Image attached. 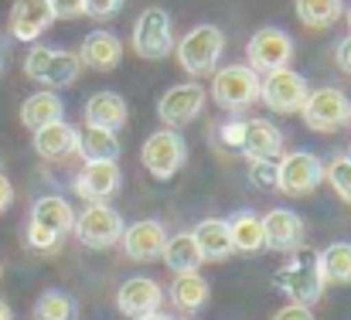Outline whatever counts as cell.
I'll return each mask as SVG.
<instances>
[{
  "mask_svg": "<svg viewBox=\"0 0 351 320\" xmlns=\"http://www.w3.org/2000/svg\"><path fill=\"white\" fill-rule=\"evenodd\" d=\"M290 259L273 273V290H280L283 297H290V304H317L324 297V273H321V256L317 249H311L307 242L297 245L293 252H287Z\"/></svg>",
  "mask_w": 351,
  "mask_h": 320,
  "instance_id": "cell-1",
  "label": "cell"
},
{
  "mask_svg": "<svg viewBox=\"0 0 351 320\" xmlns=\"http://www.w3.org/2000/svg\"><path fill=\"white\" fill-rule=\"evenodd\" d=\"M75 212L62 195H45L31 205V218L24 228V238L34 252H55L62 245V238L72 232Z\"/></svg>",
  "mask_w": 351,
  "mask_h": 320,
  "instance_id": "cell-2",
  "label": "cell"
},
{
  "mask_svg": "<svg viewBox=\"0 0 351 320\" xmlns=\"http://www.w3.org/2000/svg\"><path fill=\"white\" fill-rule=\"evenodd\" d=\"M222 51H226V34L215 24H198V27H191L174 45V58H178V65L188 75H208V72H215Z\"/></svg>",
  "mask_w": 351,
  "mask_h": 320,
  "instance_id": "cell-3",
  "label": "cell"
},
{
  "mask_svg": "<svg viewBox=\"0 0 351 320\" xmlns=\"http://www.w3.org/2000/svg\"><path fill=\"white\" fill-rule=\"evenodd\" d=\"M82 62L75 51H58V48H31L24 58V75L31 82H41L45 89H65L79 79Z\"/></svg>",
  "mask_w": 351,
  "mask_h": 320,
  "instance_id": "cell-4",
  "label": "cell"
},
{
  "mask_svg": "<svg viewBox=\"0 0 351 320\" xmlns=\"http://www.w3.org/2000/svg\"><path fill=\"white\" fill-rule=\"evenodd\" d=\"M140 160H143L147 174H154L157 181H171V177L184 167L188 147H184V140H181L178 130H167V126H164V130H157V133H150V136L143 140Z\"/></svg>",
  "mask_w": 351,
  "mask_h": 320,
  "instance_id": "cell-5",
  "label": "cell"
},
{
  "mask_svg": "<svg viewBox=\"0 0 351 320\" xmlns=\"http://www.w3.org/2000/svg\"><path fill=\"white\" fill-rule=\"evenodd\" d=\"M300 116H304L307 130H314V133H335L345 123H351V103L341 89L321 86V89L307 93V99L300 106Z\"/></svg>",
  "mask_w": 351,
  "mask_h": 320,
  "instance_id": "cell-6",
  "label": "cell"
},
{
  "mask_svg": "<svg viewBox=\"0 0 351 320\" xmlns=\"http://www.w3.org/2000/svg\"><path fill=\"white\" fill-rule=\"evenodd\" d=\"M259 82L263 75H256L249 65H226L212 79V99L229 112L249 109L252 103H259Z\"/></svg>",
  "mask_w": 351,
  "mask_h": 320,
  "instance_id": "cell-7",
  "label": "cell"
},
{
  "mask_svg": "<svg viewBox=\"0 0 351 320\" xmlns=\"http://www.w3.org/2000/svg\"><path fill=\"white\" fill-rule=\"evenodd\" d=\"M75 238L86 245V249H113L123 235V218L117 208H110L106 201H96V205H86L82 212H75V225H72Z\"/></svg>",
  "mask_w": 351,
  "mask_h": 320,
  "instance_id": "cell-8",
  "label": "cell"
},
{
  "mask_svg": "<svg viewBox=\"0 0 351 320\" xmlns=\"http://www.w3.org/2000/svg\"><path fill=\"white\" fill-rule=\"evenodd\" d=\"M245 65L256 72V75H269L276 69H290V58H293V38L283 31V27H259L249 45H245Z\"/></svg>",
  "mask_w": 351,
  "mask_h": 320,
  "instance_id": "cell-9",
  "label": "cell"
},
{
  "mask_svg": "<svg viewBox=\"0 0 351 320\" xmlns=\"http://www.w3.org/2000/svg\"><path fill=\"white\" fill-rule=\"evenodd\" d=\"M171 14L164 7H147L136 24H133V51L140 58H164L174 51V27H171Z\"/></svg>",
  "mask_w": 351,
  "mask_h": 320,
  "instance_id": "cell-10",
  "label": "cell"
},
{
  "mask_svg": "<svg viewBox=\"0 0 351 320\" xmlns=\"http://www.w3.org/2000/svg\"><path fill=\"white\" fill-rule=\"evenodd\" d=\"M280 181L276 191L290 195V198H307L321 181H324V164L307 153V150H293V153H280Z\"/></svg>",
  "mask_w": 351,
  "mask_h": 320,
  "instance_id": "cell-11",
  "label": "cell"
},
{
  "mask_svg": "<svg viewBox=\"0 0 351 320\" xmlns=\"http://www.w3.org/2000/svg\"><path fill=\"white\" fill-rule=\"evenodd\" d=\"M307 93H311L307 79L300 72H293V69H276V72L263 75V82H259V99L266 103V109L283 112V116L300 112Z\"/></svg>",
  "mask_w": 351,
  "mask_h": 320,
  "instance_id": "cell-12",
  "label": "cell"
},
{
  "mask_svg": "<svg viewBox=\"0 0 351 320\" xmlns=\"http://www.w3.org/2000/svg\"><path fill=\"white\" fill-rule=\"evenodd\" d=\"M205 99H208V96H205V89H202L198 82L174 86V89H167V93L160 96L157 116H160V123H164L167 130H181V126H188V123H195V119L202 116Z\"/></svg>",
  "mask_w": 351,
  "mask_h": 320,
  "instance_id": "cell-13",
  "label": "cell"
},
{
  "mask_svg": "<svg viewBox=\"0 0 351 320\" xmlns=\"http://www.w3.org/2000/svg\"><path fill=\"white\" fill-rule=\"evenodd\" d=\"M164 242H167V228L154 218H143V221H133L130 228H123L117 245L133 262H154V259H160Z\"/></svg>",
  "mask_w": 351,
  "mask_h": 320,
  "instance_id": "cell-14",
  "label": "cell"
},
{
  "mask_svg": "<svg viewBox=\"0 0 351 320\" xmlns=\"http://www.w3.org/2000/svg\"><path fill=\"white\" fill-rule=\"evenodd\" d=\"M55 24V14L48 7V0H14L10 3V14H7V27L17 41L31 45L38 41L48 27Z\"/></svg>",
  "mask_w": 351,
  "mask_h": 320,
  "instance_id": "cell-15",
  "label": "cell"
},
{
  "mask_svg": "<svg viewBox=\"0 0 351 320\" xmlns=\"http://www.w3.org/2000/svg\"><path fill=\"white\" fill-rule=\"evenodd\" d=\"M119 188V164L117 160H86L75 174V195L89 205L113 198Z\"/></svg>",
  "mask_w": 351,
  "mask_h": 320,
  "instance_id": "cell-16",
  "label": "cell"
},
{
  "mask_svg": "<svg viewBox=\"0 0 351 320\" xmlns=\"http://www.w3.org/2000/svg\"><path fill=\"white\" fill-rule=\"evenodd\" d=\"M304 221L300 214L290 212V208H273V212L263 218V249H273V252H293L297 245H304Z\"/></svg>",
  "mask_w": 351,
  "mask_h": 320,
  "instance_id": "cell-17",
  "label": "cell"
},
{
  "mask_svg": "<svg viewBox=\"0 0 351 320\" xmlns=\"http://www.w3.org/2000/svg\"><path fill=\"white\" fill-rule=\"evenodd\" d=\"M239 153H245V160H276L283 153V133L276 123L256 116V119H245V130H242V147Z\"/></svg>",
  "mask_w": 351,
  "mask_h": 320,
  "instance_id": "cell-18",
  "label": "cell"
},
{
  "mask_svg": "<svg viewBox=\"0 0 351 320\" xmlns=\"http://www.w3.org/2000/svg\"><path fill=\"white\" fill-rule=\"evenodd\" d=\"M79 62L86 65V69H93V72H113L119 62H123V41H119L113 31H103V27H96V31H89L86 38H82V45H79Z\"/></svg>",
  "mask_w": 351,
  "mask_h": 320,
  "instance_id": "cell-19",
  "label": "cell"
},
{
  "mask_svg": "<svg viewBox=\"0 0 351 320\" xmlns=\"http://www.w3.org/2000/svg\"><path fill=\"white\" fill-rule=\"evenodd\" d=\"M160 300H164L160 283L157 280H147V276H133V280H126L117 290V307H119V314H126V317L157 314L160 310Z\"/></svg>",
  "mask_w": 351,
  "mask_h": 320,
  "instance_id": "cell-20",
  "label": "cell"
},
{
  "mask_svg": "<svg viewBox=\"0 0 351 320\" xmlns=\"http://www.w3.org/2000/svg\"><path fill=\"white\" fill-rule=\"evenodd\" d=\"M31 147H34V153H38L41 160H62V157H69V153L79 150V126H72V123H65V119L48 123V126L34 130Z\"/></svg>",
  "mask_w": 351,
  "mask_h": 320,
  "instance_id": "cell-21",
  "label": "cell"
},
{
  "mask_svg": "<svg viewBox=\"0 0 351 320\" xmlns=\"http://www.w3.org/2000/svg\"><path fill=\"white\" fill-rule=\"evenodd\" d=\"M126 116H130L126 99L119 93H96V96H89V103L82 109V119L89 130H110V133L126 126Z\"/></svg>",
  "mask_w": 351,
  "mask_h": 320,
  "instance_id": "cell-22",
  "label": "cell"
},
{
  "mask_svg": "<svg viewBox=\"0 0 351 320\" xmlns=\"http://www.w3.org/2000/svg\"><path fill=\"white\" fill-rule=\"evenodd\" d=\"M191 235H195L202 256L212 259V262H222V259H229L235 252L232 249V228H229L226 218H205V221H198V225L191 228Z\"/></svg>",
  "mask_w": 351,
  "mask_h": 320,
  "instance_id": "cell-23",
  "label": "cell"
},
{
  "mask_svg": "<svg viewBox=\"0 0 351 320\" xmlns=\"http://www.w3.org/2000/svg\"><path fill=\"white\" fill-rule=\"evenodd\" d=\"M160 259L167 262V269H171L174 276H178V273H198V269H202V262H205V256H202V249H198V242H195V235H191V232L167 235Z\"/></svg>",
  "mask_w": 351,
  "mask_h": 320,
  "instance_id": "cell-24",
  "label": "cell"
},
{
  "mask_svg": "<svg viewBox=\"0 0 351 320\" xmlns=\"http://www.w3.org/2000/svg\"><path fill=\"white\" fill-rule=\"evenodd\" d=\"M58 119H65V103L58 99L55 89H41V93H34L21 103V123L31 133L48 126V123H58Z\"/></svg>",
  "mask_w": 351,
  "mask_h": 320,
  "instance_id": "cell-25",
  "label": "cell"
},
{
  "mask_svg": "<svg viewBox=\"0 0 351 320\" xmlns=\"http://www.w3.org/2000/svg\"><path fill=\"white\" fill-rule=\"evenodd\" d=\"M208 283L198 276V273H178L174 276V283H171V290H167V297H171V304L181 310V314H198L205 304H208Z\"/></svg>",
  "mask_w": 351,
  "mask_h": 320,
  "instance_id": "cell-26",
  "label": "cell"
},
{
  "mask_svg": "<svg viewBox=\"0 0 351 320\" xmlns=\"http://www.w3.org/2000/svg\"><path fill=\"white\" fill-rule=\"evenodd\" d=\"M293 10H297L300 24H307L314 31H324V27L341 21L345 0H293Z\"/></svg>",
  "mask_w": 351,
  "mask_h": 320,
  "instance_id": "cell-27",
  "label": "cell"
},
{
  "mask_svg": "<svg viewBox=\"0 0 351 320\" xmlns=\"http://www.w3.org/2000/svg\"><path fill=\"white\" fill-rule=\"evenodd\" d=\"M86 160H117L119 157V136L110 130H79V150Z\"/></svg>",
  "mask_w": 351,
  "mask_h": 320,
  "instance_id": "cell-28",
  "label": "cell"
},
{
  "mask_svg": "<svg viewBox=\"0 0 351 320\" xmlns=\"http://www.w3.org/2000/svg\"><path fill=\"white\" fill-rule=\"evenodd\" d=\"M229 228H232V249L235 252L252 256V252L263 249V218H259V214H252V212L235 214L232 221H229Z\"/></svg>",
  "mask_w": 351,
  "mask_h": 320,
  "instance_id": "cell-29",
  "label": "cell"
},
{
  "mask_svg": "<svg viewBox=\"0 0 351 320\" xmlns=\"http://www.w3.org/2000/svg\"><path fill=\"white\" fill-rule=\"evenodd\" d=\"M321 256V273H324V283H335V286H348L351 283V242H335L328 245Z\"/></svg>",
  "mask_w": 351,
  "mask_h": 320,
  "instance_id": "cell-30",
  "label": "cell"
},
{
  "mask_svg": "<svg viewBox=\"0 0 351 320\" xmlns=\"http://www.w3.org/2000/svg\"><path fill=\"white\" fill-rule=\"evenodd\" d=\"M75 317H79V307L62 290H48L34 304V320H75Z\"/></svg>",
  "mask_w": 351,
  "mask_h": 320,
  "instance_id": "cell-31",
  "label": "cell"
},
{
  "mask_svg": "<svg viewBox=\"0 0 351 320\" xmlns=\"http://www.w3.org/2000/svg\"><path fill=\"white\" fill-rule=\"evenodd\" d=\"M324 181L335 188V195H338L341 201L351 205V164L345 157H338V160H331V164L324 167Z\"/></svg>",
  "mask_w": 351,
  "mask_h": 320,
  "instance_id": "cell-32",
  "label": "cell"
},
{
  "mask_svg": "<svg viewBox=\"0 0 351 320\" xmlns=\"http://www.w3.org/2000/svg\"><path fill=\"white\" fill-rule=\"evenodd\" d=\"M280 181V160H252L249 164V184L263 191H276Z\"/></svg>",
  "mask_w": 351,
  "mask_h": 320,
  "instance_id": "cell-33",
  "label": "cell"
},
{
  "mask_svg": "<svg viewBox=\"0 0 351 320\" xmlns=\"http://www.w3.org/2000/svg\"><path fill=\"white\" fill-rule=\"evenodd\" d=\"M242 130H245V123H242V119H229V123H222V126H219V133H215L219 147H222V150H239V147H242Z\"/></svg>",
  "mask_w": 351,
  "mask_h": 320,
  "instance_id": "cell-34",
  "label": "cell"
},
{
  "mask_svg": "<svg viewBox=\"0 0 351 320\" xmlns=\"http://www.w3.org/2000/svg\"><path fill=\"white\" fill-rule=\"evenodd\" d=\"M82 10L93 17V21H110L123 10V0H82Z\"/></svg>",
  "mask_w": 351,
  "mask_h": 320,
  "instance_id": "cell-35",
  "label": "cell"
},
{
  "mask_svg": "<svg viewBox=\"0 0 351 320\" xmlns=\"http://www.w3.org/2000/svg\"><path fill=\"white\" fill-rule=\"evenodd\" d=\"M48 7H51L55 21H75V17L86 14L82 10V0H48Z\"/></svg>",
  "mask_w": 351,
  "mask_h": 320,
  "instance_id": "cell-36",
  "label": "cell"
},
{
  "mask_svg": "<svg viewBox=\"0 0 351 320\" xmlns=\"http://www.w3.org/2000/svg\"><path fill=\"white\" fill-rule=\"evenodd\" d=\"M273 320H314V310L307 304H287L283 310H276Z\"/></svg>",
  "mask_w": 351,
  "mask_h": 320,
  "instance_id": "cell-37",
  "label": "cell"
},
{
  "mask_svg": "<svg viewBox=\"0 0 351 320\" xmlns=\"http://www.w3.org/2000/svg\"><path fill=\"white\" fill-rule=\"evenodd\" d=\"M335 62H338V69L345 72V75H351V34L338 45V51H335Z\"/></svg>",
  "mask_w": 351,
  "mask_h": 320,
  "instance_id": "cell-38",
  "label": "cell"
},
{
  "mask_svg": "<svg viewBox=\"0 0 351 320\" xmlns=\"http://www.w3.org/2000/svg\"><path fill=\"white\" fill-rule=\"evenodd\" d=\"M10 205H14V184H10L7 174H0V214L7 212Z\"/></svg>",
  "mask_w": 351,
  "mask_h": 320,
  "instance_id": "cell-39",
  "label": "cell"
},
{
  "mask_svg": "<svg viewBox=\"0 0 351 320\" xmlns=\"http://www.w3.org/2000/svg\"><path fill=\"white\" fill-rule=\"evenodd\" d=\"M0 320H14V314H10V307L0 300Z\"/></svg>",
  "mask_w": 351,
  "mask_h": 320,
  "instance_id": "cell-40",
  "label": "cell"
},
{
  "mask_svg": "<svg viewBox=\"0 0 351 320\" xmlns=\"http://www.w3.org/2000/svg\"><path fill=\"white\" fill-rule=\"evenodd\" d=\"M136 320H171V317H167V314H160V310H157V314H143V317H136Z\"/></svg>",
  "mask_w": 351,
  "mask_h": 320,
  "instance_id": "cell-41",
  "label": "cell"
},
{
  "mask_svg": "<svg viewBox=\"0 0 351 320\" xmlns=\"http://www.w3.org/2000/svg\"><path fill=\"white\" fill-rule=\"evenodd\" d=\"M345 160H348V164H351V147H348V150H345Z\"/></svg>",
  "mask_w": 351,
  "mask_h": 320,
  "instance_id": "cell-42",
  "label": "cell"
},
{
  "mask_svg": "<svg viewBox=\"0 0 351 320\" xmlns=\"http://www.w3.org/2000/svg\"><path fill=\"white\" fill-rule=\"evenodd\" d=\"M0 65H3V48H0Z\"/></svg>",
  "mask_w": 351,
  "mask_h": 320,
  "instance_id": "cell-43",
  "label": "cell"
},
{
  "mask_svg": "<svg viewBox=\"0 0 351 320\" xmlns=\"http://www.w3.org/2000/svg\"><path fill=\"white\" fill-rule=\"evenodd\" d=\"M348 27H351V7H348Z\"/></svg>",
  "mask_w": 351,
  "mask_h": 320,
  "instance_id": "cell-44",
  "label": "cell"
},
{
  "mask_svg": "<svg viewBox=\"0 0 351 320\" xmlns=\"http://www.w3.org/2000/svg\"><path fill=\"white\" fill-rule=\"evenodd\" d=\"M0 276H3V269H0Z\"/></svg>",
  "mask_w": 351,
  "mask_h": 320,
  "instance_id": "cell-45",
  "label": "cell"
}]
</instances>
